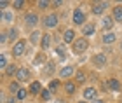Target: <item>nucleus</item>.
<instances>
[{"mask_svg": "<svg viewBox=\"0 0 122 103\" xmlns=\"http://www.w3.org/2000/svg\"><path fill=\"white\" fill-rule=\"evenodd\" d=\"M7 33H9V40H10V42H14V44H16V42L19 40V39H18V33H19V31H18V28H16V26H10Z\"/></svg>", "mask_w": 122, "mask_h": 103, "instance_id": "393cba45", "label": "nucleus"}, {"mask_svg": "<svg viewBox=\"0 0 122 103\" xmlns=\"http://www.w3.org/2000/svg\"><path fill=\"white\" fill-rule=\"evenodd\" d=\"M0 18H2V23L4 25H10V26H12V23H14V19H16V16H14V12H12V10H4V12H2V16H0Z\"/></svg>", "mask_w": 122, "mask_h": 103, "instance_id": "f3484780", "label": "nucleus"}, {"mask_svg": "<svg viewBox=\"0 0 122 103\" xmlns=\"http://www.w3.org/2000/svg\"><path fill=\"white\" fill-rule=\"evenodd\" d=\"M49 5H51V2H47V0H38V2H37V7H38V9H42V10H44V9H47Z\"/></svg>", "mask_w": 122, "mask_h": 103, "instance_id": "473e14b6", "label": "nucleus"}, {"mask_svg": "<svg viewBox=\"0 0 122 103\" xmlns=\"http://www.w3.org/2000/svg\"><path fill=\"white\" fill-rule=\"evenodd\" d=\"M16 80H18L19 84L28 82V80H30V70L26 68V67H21V68L18 70V73H16Z\"/></svg>", "mask_w": 122, "mask_h": 103, "instance_id": "f8f14e48", "label": "nucleus"}, {"mask_svg": "<svg viewBox=\"0 0 122 103\" xmlns=\"http://www.w3.org/2000/svg\"><path fill=\"white\" fill-rule=\"evenodd\" d=\"M110 7V2H96V4H92V14L94 16H103V12Z\"/></svg>", "mask_w": 122, "mask_h": 103, "instance_id": "9b49d317", "label": "nucleus"}, {"mask_svg": "<svg viewBox=\"0 0 122 103\" xmlns=\"http://www.w3.org/2000/svg\"><path fill=\"white\" fill-rule=\"evenodd\" d=\"M86 79H87V75H86L84 70H77V72H75V82L77 84H84Z\"/></svg>", "mask_w": 122, "mask_h": 103, "instance_id": "b1692460", "label": "nucleus"}, {"mask_svg": "<svg viewBox=\"0 0 122 103\" xmlns=\"http://www.w3.org/2000/svg\"><path fill=\"white\" fill-rule=\"evenodd\" d=\"M42 84H40V80H31L30 82V86H28V91L31 94H40L42 93Z\"/></svg>", "mask_w": 122, "mask_h": 103, "instance_id": "aec40b11", "label": "nucleus"}, {"mask_svg": "<svg viewBox=\"0 0 122 103\" xmlns=\"http://www.w3.org/2000/svg\"><path fill=\"white\" fill-rule=\"evenodd\" d=\"M26 52V40L25 39H19L16 44H12V49H10V54H12L14 58H21L25 56Z\"/></svg>", "mask_w": 122, "mask_h": 103, "instance_id": "7ed1b4c3", "label": "nucleus"}, {"mask_svg": "<svg viewBox=\"0 0 122 103\" xmlns=\"http://www.w3.org/2000/svg\"><path fill=\"white\" fill-rule=\"evenodd\" d=\"M42 25H44V28H47V30H54V28L59 25V16L54 14V12L47 14L46 18L42 19Z\"/></svg>", "mask_w": 122, "mask_h": 103, "instance_id": "20e7f679", "label": "nucleus"}, {"mask_svg": "<svg viewBox=\"0 0 122 103\" xmlns=\"http://www.w3.org/2000/svg\"><path fill=\"white\" fill-rule=\"evenodd\" d=\"M92 35H96V25L94 23H86L82 26V37H84V39H89Z\"/></svg>", "mask_w": 122, "mask_h": 103, "instance_id": "ddd939ff", "label": "nucleus"}, {"mask_svg": "<svg viewBox=\"0 0 122 103\" xmlns=\"http://www.w3.org/2000/svg\"><path fill=\"white\" fill-rule=\"evenodd\" d=\"M87 49H89V39H84V37H79L73 42V46H71V52L77 54V56L87 52Z\"/></svg>", "mask_w": 122, "mask_h": 103, "instance_id": "f257e3e1", "label": "nucleus"}, {"mask_svg": "<svg viewBox=\"0 0 122 103\" xmlns=\"http://www.w3.org/2000/svg\"><path fill=\"white\" fill-rule=\"evenodd\" d=\"M82 98H84L86 101H92L98 98V89L94 88V86H87V88L82 91Z\"/></svg>", "mask_w": 122, "mask_h": 103, "instance_id": "1a4fd4ad", "label": "nucleus"}, {"mask_svg": "<svg viewBox=\"0 0 122 103\" xmlns=\"http://www.w3.org/2000/svg\"><path fill=\"white\" fill-rule=\"evenodd\" d=\"M42 37H44V33L40 30H33L31 33H30V44H33V46H40V42H42Z\"/></svg>", "mask_w": 122, "mask_h": 103, "instance_id": "dca6fc26", "label": "nucleus"}, {"mask_svg": "<svg viewBox=\"0 0 122 103\" xmlns=\"http://www.w3.org/2000/svg\"><path fill=\"white\" fill-rule=\"evenodd\" d=\"M107 63H108V56L105 52H96L92 56V65L96 68H105V67H107Z\"/></svg>", "mask_w": 122, "mask_h": 103, "instance_id": "39448f33", "label": "nucleus"}, {"mask_svg": "<svg viewBox=\"0 0 122 103\" xmlns=\"http://www.w3.org/2000/svg\"><path fill=\"white\" fill-rule=\"evenodd\" d=\"M112 16L115 19V23H122V4H117L112 10Z\"/></svg>", "mask_w": 122, "mask_h": 103, "instance_id": "412c9836", "label": "nucleus"}, {"mask_svg": "<svg viewBox=\"0 0 122 103\" xmlns=\"http://www.w3.org/2000/svg\"><path fill=\"white\" fill-rule=\"evenodd\" d=\"M54 51H56V52L59 54V58H65V54H66V52H65V46H58Z\"/></svg>", "mask_w": 122, "mask_h": 103, "instance_id": "f704fd0d", "label": "nucleus"}, {"mask_svg": "<svg viewBox=\"0 0 122 103\" xmlns=\"http://www.w3.org/2000/svg\"><path fill=\"white\" fill-rule=\"evenodd\" d=\"M71 21H73L75 26H80V28L86 23H89V21H87V14L84 12V9H82V7H75L73 9V12H71Z\"/></svg>", "mask_w": 122, "mask_h": 103, "instance_id": "f03ea898", "label": "nucleus"}, {"mask_svg": "<svg viewBox=\"0 0 122 103\" xmlns=\"http://www.w3.org/2000/svg\"><path fill=\"white\" fill-rule=\"evenodd\" d=\"M18 70H19V68L16 67L14 63H10L9 67L5 68V70H4V75H5V77H16V73H18Z\"/></svg>", "mask_w": 122, "mask_h": 103, "instance_id": "4be33fe9", "label": "nucleus"}, {"mask_svg": "<svg viewBox=\"0 0 122 103\" xmlns=\"http://www.w3.org/2000/svg\"><path fill=\"white\" fill-rule=\"evenodd\" d=\"M47 61L49 59L46 58V54H37L35 56V59H33V65H35V67H40V65H47Z\"/></svg>", "mask_w": 122, "mask_h": 103, "instance_id": "5701e85b", "label": "nucleus"}, {"mask_svg": "<svg viewBox=\"0 0 122 103\" xmlns=\"http://www.w3.org/2000/svg\"><path fill=\"white\" fill-rule=\"evenodd\" d=\"M9 5H12V2H5V0H2V2H0V10H2V12H4V10H7Z\"/></svg>", "mask_w": 122, "mask_h": 103, "instance_id": "c9c22d12", "label": "nucleus"}, {"mask_svg": "<svg viewBox=\"0 0 122 103\" xmlns=\"http://www.w3.org/2000/svg\"><path fill=\"white\" fill-rule=\"evenodd\" d=\"M19 89H21V86H19L18 80H12V82H9V93H10V94L16 96V93H18Z\"/></svg>", "mask_w": 122, "mask_h": 103, "instance_id": "bb28decb", "label": "nucleus"}, {"mask_svg": "<svg viewBox=\"0 0 122 103\" xmlns=\"http://www.w3.org/2000/svg\"><path fill=\"white\" fill-rule=\"evenodd\" d=\"M113 25H115L113 16H103V18H101V28L105 31H112L113 30Z\"/></svg>", "mask_w": 122, "mask_h": 103, "instance_id": "4468645a", "label": "nucleus"}, {"mask_svg": "<svg viewBox=\"0 0 122 103\" xmlns=\"http://www.w3.org/2000/svg\"><path fill=\"white\" fill-rule=\"evenodd\" d=\"M38 21H40V18H38V14L33 12V10H30V12L25 14V25L28 26V28H35V26L38 25Z\"/></svg>", "mask_w": 122, "mask_h": 103, "instance_id": "423d86ee", "label": "nucleus"}, {"mask_svg": "<svg viewBox=\"0 0 122 103\" xmlns=\"http://www.w3.org/2000/svg\"><path fill=\"white\" fill-rule=\"evenodd\" d=\"M63 89H65V93L68 96L75 94L77 93V82H75V80H66V82L63 84Z\"/></svg>", "mask_w": 122, "mask_h": 103, "instance_id": "a211bd4d", "label": "nucleus"}, {"mask_svg": "<svg viewBox=\"0 0 122 103\" xmlns=\"http://www.w3.org/2000/svg\"><path fill=\"white\" fill-rule=\"evenodd\" d=\"M63 4H65V2H61V0H56V2H51V5H52V7H56V9H58V7H61Z\"/></svg>", "mask_w": 122, "mask_h": 103, "instance_id": "e433bc0d", "label": "nucleus"}, {"mask_svg": "<svg viewBox=\"0 0 122 103\" xmlns=\"http://www.w3.org/2000/svg\"><path fill=\"white\" fill-rule=\"evenodd\" d=\"M77 39H79V37H77V33H75L73 28H66V30L63 31V42H65L66 46H68V44L73 46V42H75Z\"/></svg>", "mask_w": 122, "mask_h": 103, "instance_id": "6e6552de", "label": "nucleus"}, {"mask_svg": "<svg viewBox=\"0 0 122 103\" xmlns=\"http://www.w3.org/2000/svg\"><path fill=\"white\" fill-rule=\"evenodd\" d=\"M51 44H52V37H51V33H44L42 42H40V49H42V52H46L47 49H51Z\"/></svg>", "mask_w": 122, "mask_h": 103, "instance_id": "6ab92c4d", "label": "nucleus"}, {"mask_svg": "<svg viewBox=\"0 0 122 103\" xmlns=\"http://www.w3.org/2000/svg\"><path fill=\"white\" fill-rule=\"evenodd\" d=\"M79 103H87V101H86V100H80V101H79Z\"/></svg>", "mask_w": 122, "mask_h": 103, "instance_id": "a19ab883", "label": "nucleus"}, {"mask_svg": "<svg viewBox=\"0 0 122 103\" xmlns=\"http://www.w3.org/2000/svg\"><path fill=\"white\" fill-rule=\"evenodd\" d=\"M54 70H56V63L49 59V61H47V65H46V68H44V72H46V73H52Z\"/></svg>", "mask_w": 122, "mask_h": 103, "instance_id": "7c9ffc66", "label": "nucleus"}, {"mask_svg": "<svg viewBox=\"0 0 122 103\" xmlns=\"http://www.w3.org/2000/svg\"><path fill=\"white\" fill-rule=\"evenodd\" d=\"M7 103H18V98H16V96H12V94H10V98L7 100Z\"/></svg>", "mask_w": 122, "mask_h": 103, "instance_id": "4c0bfd02", "label": "nucleus"}, {"mask_svg": "<svg viewBox=\"0 0 122 103\" xmlns=\"http://www.w3.org/2000/svg\"><path fill=\"white\" fill-rule=\"evenodd\" d=\"M25 5H26V2H25V0H14L10 7H12V9H16V10H21V9L25 7Z\"/></svg>", "mask_w": 122, "mask_h": 103, "instance_id": "2f4dec72", "label": "nucleus"}, {"mask_svg": "<svg viewBox=\"0 0 122 103\" xmlns=\"http://www.w3.org/2000/svg\"><path fill=\"white\" fill-rule=\"evenodd\" d=\"M91 103H105V100H101V98H96V100H92Z\"/></svg>", "mask_w": 122, "mask_h": 103, "instance_id": "58836bf2", "label": "nucleus"}, {"mask_svg": "<svg viewBox=\"0 0 122 103\" xmlns=\"http://www.w3.org/2000/svg\"><path fill=\"white\" fill-rule=\"evenodd\" d=\"M59 86H61V80H59V79H51V80H49V84H47V88L54 93V91H56Z\"/></svg>", "mask_w": 122, "mask_h": 103, "instance_id": "cd10ccee", "label": "nucleus"}, {"mask_svg": "<svg viewBox=\"0 0 122 103\" xmlns=\"http://www.w3.org/2000/svg\"><path fill=\"white\" fill-rule=\"evenodd\" d=\"M117 39H119V37H117V33H115L113 30H112V31H105V33L101 35V42H103L107 47H108V46H113L115 42H117Z\"/></svg>", "mask_w": 122, "mask_h": 103, "instance_id": "0eeeda50", "label": "nucleus"}, {"mask_svg": "<svg viewBox=\"0 0 122 103\" xmlns=\"http://www.w3.org/2000/svg\"><path fill=\"white\" fill-rule=\"evenodd\" d=\"M75 72H77V70H75L73 65H65V67L59 70V77L65 79V80H68L70 77H75Z\"/></svg>", "mask_w": 122, "mask_h": 103, "instance_id": "9d476101", "label": "nucleus"}, {"mask_svg": "<svg viewBox=\"0 0 122 103\" xmlns=\"http://www.w3.org/2000/svg\"><path fill=\"white\" fill-rule=\"evenodd\" d=\"M9 40V33L7 31H2V35H0V44L2 46H5V42Z\"/></svg>", "mask_w": 122, "mask_h": 103, "instance_id": "72a5a7b5", "label": "nucleus"}, {"mask_svg": "<svg viewBox=\"0 0 122 103\" xmlns=\"http://www.w3.org/2000/svg\"><path fill=\"white\" fill-rule=\"evenodd\" d=\"M40 98H42L44 101H51V100H52V91L49 89V88H44L42 93H40Z\"/></svg>", "mask_w": 122, "mask_h": 103, "instance_id": "a878e982", "label": "nucleus"}, {"mask_svg": "<svg viewBox=\"0 0 122 103\" xmlns=\"http://www.w3.org/2000/svg\"><path fill=\"white\" fill-rule=\"evenodd\" d=\"M52 103H65V101H63V100H54Z\"/></svg>", "mask_w": 122, "mask_h": 103, "instance_id": "ea45409f", "label": "nucleus"}, {"mask_svg": "<svg viewBox=\"0 0 122 103\" xmlns=\"http://www.w3.org/2000/svg\"><path fill=\"white\" fill-rule=\"evenodd\" d=\"M26 96H28V89H25V88H21L18 93H16V98H18V101L26 100Z\"/></svg>", "mask_w": 122, "mask_h": 103, "instance_id": "c756f323", "label": "nucleus"}, {"mask_svg": "<svg viewBox=\"0 0 122 103\" xmlns=\"http://www.w3.org/2000/svg\"><path fill=\"white\" fill-rule=\"evenodd\" d=\"M107 86H108V89H110V91H113V93H119V91L122 89L120 80H119V79H115V77H110V79L107 80Z\"/></svg>", "mask_w": 122, "mask_h": 103, "instance_id": "2eb2a0df", "label": "nucleus"}, {"mask_svg": "<svg viewBox=\"0 0 122 103\" xmlns=\"http://www.w3.org/2000/svg\"><path fill=\"white\" fill-rule=\"evenodd\" d=\"M9 58H7V54H5V52H2V54H0V68H2V70H5V68H7L9 67Z\"/></svg>", "mask_w": 122, "mask_h": 103, "instance_id": "c85d7f7f", "label": "nucleus"}]
</instances>
